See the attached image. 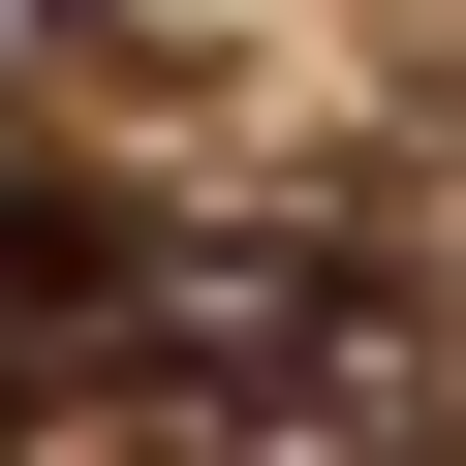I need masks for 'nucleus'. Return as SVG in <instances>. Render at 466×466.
<instances>
[{"label":"nucleus","mask_w":466,"mask_h":466,"mask_svg":"<svg viewBox=\"0 0 466 466\" xmlns=\"http://www.w3.org/2000/svg\"><path fill=\"white\" fill-rule=\"evenodd\" d=\"M125 311H156L125 218H94V187H0V435H32L63 373H125Z\"/></svg>","instance_id":"1"}]
</instances>
